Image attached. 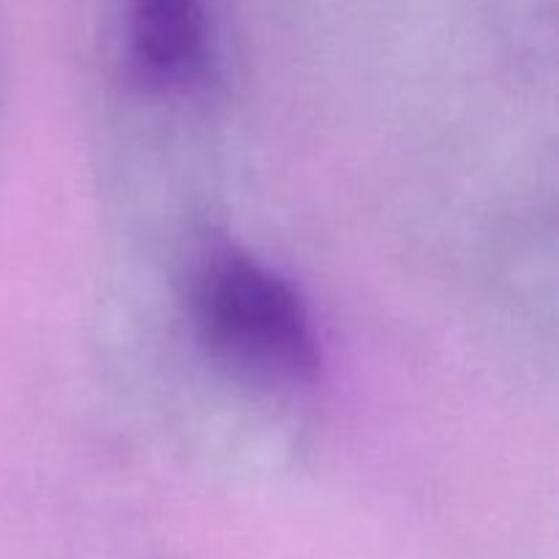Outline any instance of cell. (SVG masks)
Returning <instances> with one entry per match:
<instances>
[{"label":"cell","mask_w":559,"mask_h":559,"mask_svg":"<svg viewBox=\"0 0 559 559\" xmlns=\"http://www.w3.org/2000/svg\"><path fill=\"white\" fill-rule=\"evenodd\" d=\"M191 317L213 360L262 388H306L320 374V342L293 284L251 257L218 251L191 284Z\"/></svg>","instance_id":"6da1fadb"},{"label":"cell","mask_w":559,"mask_h":559,"mask_svg":"<svg viewBox=\"0 0 559 559\" xmlns=\"http://www.w3.org/2000/svg\"><path fill=\"white\" fill-rule=\"evenodd\" d=\"M131 69L156 91H180L207 66L202 0H129Z\"/></svg>","instance_id":"7a4b0ae2"}]
</instances>
